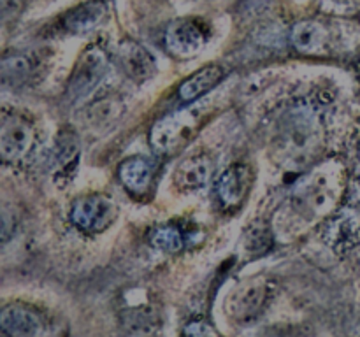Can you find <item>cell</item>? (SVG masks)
<instances>
[{"mask_svg":"<svg viewBox=\"0 0 360 337\" xmlns=\"http://www.w3.org/2000/svg\"><path fill=\"white\" fill-rule=\"evenodd\" d=\"M347 188V171L338 160L309 168L292 188L274 220V234L290 239L333 216Z\"/></svg>","mask_w":360,"mask_h":337,"instance_id":"obj_1","label":"cell"},{"mask_svg":"<svg viewBox=\"0 0 360 337\" xmlns=\"http://www.w3.org/2000/svg\"><path fill=\"white\" fill-rule=\"evenodd\" d=\"M327 146L323 112L309 98H299L281 111L269 140V157L281 171L304 172L315 167Z\"/></svg>","mask_w":360,"mask_h":337,"instance_id":"obj_2","label":"cell"},{"mask_svg":"<svg viewBox=\"0 0 360 337\" xmlns=\"http://www.w3.org/2000/svg\"><path fill=\"white\" fill-rule=\"evenodd\" d=\"M273 293L274 284L267 277L257 276L239 281L225 298V316L236 325H250L266 311Z\"/></svg>","mask_w":360,"mask_h":337,"instance_id":"obj_3","label":"cell"},{"mask_svg":"<svg viewBox=\"0 0 360 337\" xmlns=\"http://www.w3.org/2000/svg\"><path fill=\"white\" fill-rule=\"evenodd\" d=\"M109 55L98 44H90L77 58L69 81L65 95L72 104L86 100L98 88L109 72Z\"/></svg>","mask_w":360,"mask_h":337,"instance_id":"obj_4","label":"cell"},{"mask_svg":"<svg viewBox=\"0 0 360 337\" xmlns=\"http://www.w3.org/2000/svg\"><path fill=\"white\" fill-rule=\"evenodd\" d=\"M69 218L81 234L97 235L115 223L118 218V204L105 193H88L74 200Z\"/></svg>","mask_w":360,"mask_h":337,"instance_id":"obj_5","label":"cell"},{"mask_svg":"<svg viewBox=\"0 0 360 337\" xmlns=\"http://www.w3.org/2000/svg\"><path fill=\"white\" fill-rule=\"evenodd\" d=\"M35 146V128L16 111H4L0 118V157L7 165L27 160Z\"/></svg>","mask_w":360,"mask_h":337,"instance_id":"obj_6","label":"cell"},{"mask_svg":"<svg viewBox=\"0 0 360 337\" xmlns=\"http://www.w3.org/2000/svg\"><path fill=\"white\" fill-rule=\"evenodd\" d=\"M0 330L13 337H41L56 332L46 312L25 302H11L0 312Z\"/></svg>","mask_w":360,"mask_h":337,"instance_id":"obj_7","label":"cell"},{"mask_svg":"<svg viewBox=\"0 0 360 337\" xmlns=\"http://www.w3.org/2000/svg\"><path fill=\"white\" fill-rule=\"evenodd\" d=\"M210 41V27L197 18H181L172 21L164 34V44L174 58H193Z\"/></svg>","mask_w":360,"mask_h":337,"instance_id":"obj_8","label":"cell"},{"mask_svg":"<svg viewBox=\"0 0 360 337\" xmlns=\"http://www.w3.org/2000/svg\"><path fill=\"white\" fill-rule=\"evenodd\" d=\"M160 311L146 290L127 291L120 308V325L129 333H155L162 325Z\"/></svg>","mask_w":360,"mask_h":337,"instance_id":"obj_9","label":"cell"},{"mask_svg":"<svg viewBox=\"0 0 360 337\" xmlns=\"http://www.w3.org/2000/svg\"><path fill=\"white\" fill-rule=\"evenodd\" d=\"M255 172L248 164H232L225 168L217 181V197L221 207L234 209L241 206L253 186Z\"/></svg>","mask_w":360,"mask_h":337,"instance_id":"obj_10","label":"cell"},{"mask_svg":"<svg viewBox=\"0 0 360 337\" xmlns=\"http://www.w3.org/2000/svg\"><path fill=\"white\" fill-rule=\"evenodd\" d=\"M359 218L350 209L336 211L323 223L322 239L336 255H347L357 242Z\"/></svg>","mask_w":360,"mask_h":337,"instance_id":"obj_11","label":"cell"},{"mask_svg":"<svg viewBox=\"0 0 360 337\" xmlns=\"http://www.w3.org/2000/svg\"><path fill=\"white\" fill-rule=\"evenodd\" d=\"M193 126L188 111H178L158 119L150 130V143L157 151H171L186 139Z\"/></svg>","mask_w":360,"mask_h":337,"instance_id":"obj_12","label":"cell"},{"mask_svg":"<svg viewBox=\"0 0 360 337\" xmlns=\"http://www.w3.org/2000/svg\"><path fill=\"white\" fill-rule=\"evenodd\" d=\"M115 58L122 72L136 83H143L157 72V62L153 55L143 44L130 39L118 46Z\"/></svg>","mask_w":360,"mask_h":337,"instance_id":"obj_13","label":"cell"},{"mask_svg":"<svg viewBox=\"0 0 360 337\" xmlns=\"http://www.w3.org/2000/svg\"><path fill=\"white\" fill-rule=\"evenodd\" d=\"M288 41L295 51L306 56H323L329 51L330 37L327 28L316 20H299L288 30Z\"/></svg>","mask_w":360,"mask_h":337,"instance_id":"obj_14","label":"cell"},{"mask_svg":"<svg viewBox=\"0 0 360 337\" xmlns=\"http://www.w3.org/2000/svg\"><path fill=\"white\" fill-rule=\"evenodd\" d=\"M157 165L150 157L134 154L118 165V179L123 188L136 199L148 195L153 185Z\"/></svg>","mask_w":360,"mask_h":337,"instance_id":"obj_15","label":"cell"},{"mask_svg":"<svg viewBox=\"0 0 360 337\" xmlns=\"http://www.w3.org/2000/svg\"><path fill=\"white\" fill-rule=\"evenodd\" d=\"M213 160L206 153H195L178 164L174 171V186L183 193L199 192L206 188L213 176Z\"/></svg>","mask_w":360,"mask_h":337,"instance_id":"obj_16","label":"cell"},{"mask_svg":"<svg viewBox=\"0 0 360 337\" xmlns=\"http://www.w3.org/2000/svg\"><path fill=\"white\" fill-rule=\"evenodd\" d=\"M42 67L41 53L16 51L2 58V81L7 86H25L39 76Z\"/></svg>","mask_w":360,"mask_h":337,"instance_id":"obj_17","label":"cell"},{"mask_svg":"<svg viewBox=\"0 0 360 337\" xmlns=\"http://www.w3.org/2000/svg\"><path fill=\"white\" fill-rule=\"evenodd\" d=\"M225 74L227 72H225L224 67L217 65V63L200 67L197 72L181 81V84L178 86V100L183 105L193 104L206 93H210L213 88H217L224 81Z\"/></svg>","mask_w":360,"mask_h":337,"instance_id":"obj_18","label":"cell"},{"mask_svg":"<svg viewBox=\"0 0 360 337\" xmlns=\"http://www.w3.org/2000/svg\"><path fill=\"white\" fill-rule=\"evenodd\" d=\"M105 18V6L101 0H90L76 6L63 14L58 21V30L63 34L81 35L94 30Z\"/></svg>","mask_w":360,"mask_h":337,"instance_id":"obj_19","label":"cell"},{"mask_svg":"<svg viewBox=\"0 0 360 337\" xmlns=\"http://www.w3.org/2000/svg\"><path fill=\"white\" fill-rule=\"evenodd\" d=\"M79 160V139L72 128H62L55 137L51 151V167L56 172V178L69 176V168L76 171Z\"/></svg>","mask_w":360,"mask_h":337,"instance_id":"obj_20","label":"cell"},{"mask_svg":"<svg viewBox=\"0 0 360 337\" xmlns=\"http://www.w3.org/2000/svg\"><path fill=\"white\" fill-rule=\"evenodd\" d=\"M150 244L155 249L164 253H179L185 248V234L181 228L174 223H164L155 227L148 237Z\"/></svg>","mask_w":360,"mask_h":337,"instance_id":"obj_21","label":"cell"},{"mask_svg":"<svg viewBox=\"0 0 360 337\" xmlns=\"http://www.w3.org/2000/svg\"><path fill=\"white\" fill-rule=\"evenodd\" d=\"M274 237L276 234L269 223H252V227L246 230L245 237H243V249L250 256L266 255L273 248Z\"/></svg>","mask_w":360,"mask_h":337,"instance_id":"obj_22","label":"cell"},{"mask_svg":"<svg viewBox=\"0 0 360 337\" xmlns=\"http://www.w3.org/2000/svg\"><path fill=\"white\" fill-rule=\"evenodd\" d=\"M123 111V104L115 97L102 98V100L94 102L88 105L86 109V121L90 123L94 128H102V126H109L120 118Z\"/></svg>","mask_w":360,"mask_h":337,"instance_id":"obj_23","label":"cell"},{"mask_svg":"<svg viewBox=\"0 0 360 337\" xmlns=\"http://www.w3.org/2000/svg\"><path fill=\"white\" fill-rule=\"evenodd\" d=\"M319 11L330 16H354L360 11V0H319Z\"/></svg>","mask_w":360,"mask_h":337,"instance_id":"obj_24","label":"cell"},{"mask_svg":"<svg viewBox=\"0 0 360 337\" xmlns=\"http://www.w3.org/2000/svg\"><path fill=\"white\" fill-rule=\"evenodd\" d=\"M183 333L186 336H218V330L206 319H192L185 325Z\"/></svg>","mask_w":360,"mask_h":337,"instance_id":"obj_25","label":"cell"},{"mask_svg":"<svg viewBox=\"0 0 360 337\" xmlns=\"http://www.w3.org/2000/svg\"><path fill=\"white\" fill-rule=\"evenodd\" d=\"M16 230V218L14 213H11L7 207H4L2 211V241L7 242L11 239V235Z\"/></svg>","mask_w":360,"mask_h":337,"instance_id":"obj_26","label":"cell"},{"mask_svg":"<svg viewBox=\"0 0 360 337\" xmlns=\"http://www.w3.org/2000/svg\"><path fill=\"white\" fill-rule=\"evenodd\" d=\"M18 9H20V0H2V14L6 20L9 16H14Z\"/></svg>","mask_w":360,"mask_h":337,"instance_id":"obj_27","label":"cell"},{"mask_svg":"<svg viewBox=\"0 0 360 337\" xmlns=\"http://www.w3.org/2000/svg\"><path fill=\"white\" fill-rule=\"evenodd\" d=\"M355 172H357V176L360 178V146H359V151H357V165H355Z\"/></svg>","mask_w":360,"mask_h":337,"instance_id":"obj_28","label":"cell"},{"mask_svg":"<svg viewBox=\"0 0 360 337\" xmlns=\"http://www.w3.org/2000/svg\"><path fill=\"white\" fill-rule=\"evenodd\" d=\"M183 2H185V0H183Z\"/></svg>","mask_w":360,"mask_h":337,"instance_id":"obj_29","label":"cell"}]
</instances>
